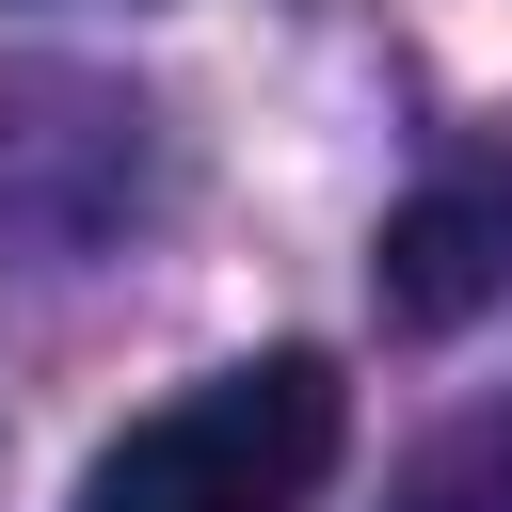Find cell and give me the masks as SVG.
Segmentation results:
<instances>
[{
	"label": "cell",
	"instance_id": "obj_1",
	"mask_svg": "<svg viewBox=\"0 0 512 512\" xmlns=\"http://www.w3.org/2000/svg\"><path fill=\"white\" fill-rule=\"evenodd\" d=\"M336 432H352L336 352H240L192 400L128 416L80 464V512H304L336 480Z\"/></svg>",
	"mask_w": 512,
	"mask_h": 512
},
{
	"label": "cell",
	"instance_id": "obj_2",
	"mask_svg": "<svg viewBox=\"0 0 512 512\" xmlns=\"http://www.w3.org/2000/svg\"><path fill=\"white\" fill-rule=\"evenodd\" d=\"M368 272H384V320H416V336L512 304V176H496V160H480V176H432V192L384 224Z\"/></svg>",
	"mask_w": 512,
	"mask_h": 512
},
{
	"label": "cell",
	"instance_id": "obj_3",
	"mask_svg": "<svg viewBox=\"0 0 512 512\" xmlns=\"http://www.w3.org/2000/svg\"><path fill=\"white\" fill-rule=\"evenodd\" d=\"M384 512H512V400H480V416H448L400 480H384Z\"/></svg>",
	"mask_w": 512,
	"mask_h": 512
}]
</instances>
